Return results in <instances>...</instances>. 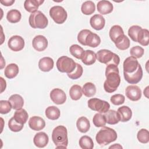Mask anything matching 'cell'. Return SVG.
Instances as JSON below:
<instances>
[{
  "mask_svg": "<svg viewBox=\"0 0 149 149\" xmlns=\"http://www.w3.org/2000/svg\"><path fill=\"white\" fill-rule=\"evenodd\" d=\"M106 80L104 83V88L107 93L115 91L120 83V77L119 74L118 66L110 64L107 65L105 69Z\"/></svg>",
  "mask_w": 149,
  "mask_h": 149,
  "instance_id": "6da1fadb",
  "label": "cell"
},
{
  "mask_svg": "<svg viewBox=\"0 0 149 149\" xmlns=\"http://www.w3.org/2000/svg\"><path fill=\"white\" fill-rule=\"evenodd\" d=\"M77 40L81 45L93 48L98 47L101 43L99 36L87 29L82 30L79 33Z\"/></svg>",
  "mask_w": 149,
  "mask_h": 149,
  "instance_id": "7a4b0ae2",
  "label": "cell"
},
{
  "mask_svg": "<svg viewBox=\"0 0 149 149\" xmlns=\"http://www.w3.org/2000/svg\"><path fill=\"white\" fill-rule=\"evenodd\" d=\"M52 140L58 148H66L68 144L67 129L62 125L56 126L52 131Z\"/></svg>",
  "mask_w": 149,
  "mask_h": 149,
  "instance_id": "3957f363",
  "label": "cell"
},
{
  "mask_svg": "<svg viewBox=\"0 0 149 149\" xmlns=\"http://www.w3.org/2000/svg\"><path fill=\"white\" fill-rule=\"evenodd\" d=\"M117 139V133L112 128L103 126L95 136L96 141L100 146H106L115 141Z\"/></svg>",
  "mask_w": 149,
  "mask_h": 149,
  "instance_id": "277c9868",
  "label": "cell"
},
{
  "mask_svg": "<svg viewBox=\"0 0 149 149\" xmlns=\"http://www.w3.org/2000/svg\"><path fill=\"white\" fill-rule=\"evenodd\" d=\"M96 57L100 62L107 65L113 64L118 66L120 62V58L117 54L105 49L98 51L96 54Z\"/></svg>",
  "mask_w": 149,
  "mask_h": 149,
  "instance_id": "5b68a950",
  "label": "cell"
},
{
  "mask_svg": "<svg viewBox=\"0 0 149 149\" xmlns=\"http://www.w3.org/2000/svg\"><path fill=\"white\" fill-rule=\"evenodd\" d=\"M30 26L33 29H45L48 24V20L45 15L40 10L31 13L29 18Z\"/></svg>",
  "mask_w": 149,
  "mask_h": 149,
  "instance_id": "8992f818",
  "label": "cell"
},
{
  "mask_svg": "<svg viewBox=\"0 0 149 149\" xmlns=\"http://www.w3.org/2000/svg\"><path fill=\"white\" fill-rule=\"evenodd\" d=\"M76 66V63L73 59L66 56H62L56 61L58 70L62 73H70L74 71Z\"/></svg>",
  "mask_w": 149,
  "mask_h": 149,
  "instance_id": "52a82bcc",
  "label": "cell"
},
{
  "mask_svg": "<svg viewBox=\"0 0 149 149\" xmlns=\"http://www.w3.org/2000/svg\"><path fill=\"white\" fill-rule=\"evenodd\" d=\"M49 16L57 24L63 23L68 17L65 9L61 6H54L49 10Z\"/></svg>",
  "mask_w": 149,
  "mask_h": 149,
  "instance_id": "ba28073f",
  "label": "cell"
},
{
  "mask_svg": "<svg viewBox=\"0 0 149 149\" xmlns=\"http://www.w3.org/2000/svg\"><path fill=\"white\" fill-rule=\"evenodd\" d=\"M88 107L93 111L104 113L109 109L110 105L105 101L93 98L88 101Z\"/></svg>",
  "mask_w": 149,
  "mask_h": 149,
  "instance_id": "9c48e42d",
  "label": "cell"
},
{
  "mask_svg": "<svg viewBox=\"0 0 149 149\" xmlns=\"http://www.w3.org/2000/svg\"><path fill=\"white\" fill-rule=\"evenodd\" d=\"M8 45L13 51H20L24 47V40L20 36H13L9 39Z\"/></svg>",
  "mask_w": 149,
  "mask_h": 149,
  "instance_id": "30bf717a",
  "label": "cell"
},
{
  "mask_svg": "<svg viewBox=\"0 0 149 149\" xmlns=\"http://www.w3.org/2000/svg\"><path fill=\"white\" fill-rule=\"evenodd\" d=\"M123 76L125 80L130 84H137L139 83L143 77V69L139 64L137 69L132 73H127L123 72Z\"/></svg>",
  "mask_w": 149,
  "mask_h": 149,
  "instance_id": "8fae6325",
  "label": "cell"
},
{
  "mask_svg": "<svg viewBox=\"0 0 149 149\" xmlns=\"http://www.w3.org/2000/svg\"><path fill=\"white\" fill-rule=\"evenodd\" d=\"M125 94L127 98L133 101H137L141 97V89L136 85L127 86L125 90Z\"/></svg>",
  "mask_w": 149,
  "mask_h": 149,
  "instance_id": "7c38bea8",
  "label": "cell"
},
{
  "mask_svg": "<svg viewBox=\"0 0 149 149\" xmlns=\"http://www.w3.org/2000/svg\"><path fill=\"white\" fill-rule=\"evenodd\" d=\"M50 98L55 104L61 105L65 102L66 95L62 90L56 88L52 90L50 92Z\"/></svg>",
  "mask_w": 149,
  "mask_h": 149,
  "instance_id": "4fadbf2b",
  "label": "cell"
},
{
  "mask_svg": "<svg viewBox=\"0 0 149 149\" xmlns=\"http://www.w3.org/2000/svg\"><path fill=\"white\" fill-rule=\"evenodd\" d=\"M139 65V63L136 58L132 56L127 57L123 62V72L127 73H133L137 69Z\"/></svg>",
  "mask_w": 149,
  "mask_h": 149,
  "instance_id": "5bb4252c",
  "label": "cell"
},
{
  "mask_svg": "<svg viewBox=\"0 0 149 149\" xmlns=\"http://www.w3.org/2000/svg\"><path fill=\"white\" fill-rule=\"evenodd\" d=\"M32 45L36 51H43L48 47V40L44 36L37 35L33 38Z\"/></svg>",
  "mask_w": 149,
  "mask_h": 149,
  "instance_id": "9a60e30c",
  "label": "cell"
},
{
  "mask_svg": "<svg viewBox=\"0 0 149 149\" xmlns=\"http://www.w3.org/2000/svg\"><path fill=\"white\" fill-rule=\"evenodd\" d=\"M29 126L32 130L39 131L45 127V122L42 118L37 116H34L29 119Z\"/></svg>",
  "mask_w": 149,
  "mask_h": 149,
  "instance_id": "2e32d148",
  "label": "cell"
},
{
  "mask_svg": "<svg viewBox=\"0 0 149 149\" xmlns=\"http://www.w3.org/2000/svg\"><path fill=\"white\" fill-rule=\"evenodd\" d=\"M90 23L94 29L96 30H100L104 27L105 20L102 15L96 14L90 18Z\"/></svg>",
  "mask_w": 149,
  "mask_h": 149,
  "instance_id": "e0dca14e",
  "label": "cell"
},
{
  "mask_svg": "<svg viewBox=\"0 0 149 149\" xmlns=\"http://www.w3.org/2000/svg\"><path fill=\"white\" fill-rule=\"evenodd\" d=\"M49 141L48 135L45 132H39L36 134L33 139L34 145L39 148L45 147Z\"/></svg>",
  "mask_w": 149,
  "mask_h": 149,
  "instance_id": "ac0fdd59",
  "label": "cell"
},
{
  "mask_svg": "<svg viewBox=\"0 0 149 149\" xmlns=\"http://www.w3.org/2000/svg\"><path fill=\"white\" fill-rule=\"evenodd\" d=\"M117 113L119 116V121L122 122L129 121L132 116V112L131 109L126 105L119 107L117 110Z\"/></svg>",
  "mask_w": 149,
  "mask_h": 149,
  "instance_id": "d6986e66",
  "label": "cell"
},
{
  "mask_svg": "<svg viewBox=\"0 0 149 149\" xmlns=\"http://www.w3.org/2000/svg\"><path fill=\"white\" fill-rule=\"evenodd\" d=\"M97 10L102 15L109 14L113 10V5L109 1H100L97 5Z\"/></svg>",
  "mask_w": 149,
  "mask_h": 149,
  "instance_id": "ffe728a7",
  "label": "cell"
},
{
  "mask_svg": "<svg viewBox=\"0 0 149 149\" xmlns=\"http://www.w3.org/2000/svg\"><path fill=\"white\" fill-rule=\"evenodd\" d=\"M54 61L50 57H44L40 59L38 62V67L42 72H49L54 68Z\"/></svg>",
  "mask_w": 149,
  "mask_h": 149,
  "instance_id": "44dd1931",
  "label": "cell"
},
{
  "mask_svg": "<svg viewBox=\"0 0 149 149\" xmlns=\"http://www.w3.org/2000/svg\"><path fill=\"white\" fill-rule=\"evenodd\" d=\"M44 2L41 0H26L24 3V8L28 12L33 13L37 11L38 7Z\"/></svg>",
  "mask_w": 149,
  "mask_h": 149,
  "instance_id": "7402d4cb",
  "label": "cell"
},
{
  "mask_svg": "<svg viewBox=\"0 0 149 149\" xmlns=\"http://www.w3.org/2000/svg\"><path fill=\"white\" fill-rule=\"evenodd\" d=\"M115 46L120 50H125L130 47V40L125 34L120 36L115 41Z\"/></svg>",
  "mask_w": 149,
  "mask_h": 149,
  "instance_id": "603a6c76",
  "label": "cell"
},
{
  "mask_svg": "<svg viewBox=\"0 0 149 149\" xmlns=\"http://www.w3.org/2000/svg\"><path fill=\"white\" fill-rule=\"evenodd\" d=\"M12 107L13 109H19L23 107L24 105V100L23 97L19 94H13L9 98Z\"/></svg>",
  "mask_w": 149,
  "mask_h": 149,
  "instance_id": "cb8c5ba5",
  "label": "cell"
},
{
  "mask_svg": "<svg viewBox=\"0 0 149 149\" xmlns=\"http://www.w3.org/2000/svg\"><path fill=\"white\" fill-rule=\"evenodd\" d=\"M96 54L91 50L84 51L83 56L81 59L82 62L86 65H91L95 63L96 61Z\"/></svg>",
  "mask_w": 149,
  "mask_h": 149,
  "instance_id": "d4e9b609",
  "label": "cell"
},
{
  "mask_svg": "<svg viewBox=\"0 0 149 149\" xmlns=\"http://www.w3.org/2000/svg\"><path fill=\"white\" fill-rule=\"evenodd\" d=\"M76 126L79 132L81 133H86L90 129V123L87 118L85 116H81L76 122Z\"/></svg>",
  "mask_w": 149,
  "mask_h": 149,
  "instance_id": "484cf974",
  "label": "cell"
},
{
  "mask_svg": "<svg viewBox=\"0 0 149 149\" xmlns=\"http://www.w3.org/2000/svg\"><path fill=\"white\" fill-rule=\"evenodd\" d=\"M29 118V115L27 111L24 109H17L13 115V118L19 123L24 125L26 123Z\"/></svg>",
  "mask_w": 149,
  "mask_h": 149,
  "instance_id": "4316f807",
  "label": "cell"
},
{
  "mask_svg": "<svg viewBox=\"0 0 149 149\" xmlns=\"http://www.w3.org/2000/svg\"><path fill=\"white\" fill-rule=\"evenodd\" d=\"M105 116L106 123L109 125H115L119 122L117 112L115 110H108L103 114Z\"/></svg>",
  "mask_w": 149,
  "mask_h": 149,
  "instance_id": "83f0119b",
  "label": "cell"
},
{
  "mask_svg": "<svg viewBox=\"0 0 149 149\" xmlns=\"http://www.w3.org/2000/svg\"><path fill=\"white\" fill-rule=\"evenodd\" d=\"M19 71V67L16 64L10 63L5 69L4 74L7 78L11 79L15 77L17 75Z\"/></svg>",
  "mask_w": 149,
  "mask_h": 149,
  "instance_id": "f1b7e54d",
  "label": "cell"
},
{
  "mask_svg": "<svg viewBox=\"0 0 149 149\" xmlns=\"http://www.w3.org/2000/svg\"><path fill=\"white\" fill-rule=\"evenodd\" d=\"M45 115L51 120H56L60 117L61 112L59 108L55 106H49L45 109Z\"/></svg>",
  "mask_w": 149,
  "mask_h": 149,
  "instance_id": "f546056e",
  "label": "cell"
},
{
  "mask_svg": "<svg viewBox=\"0 0 149 149\" xmlns=\"http://www.w3.org/2000/svg\"><path fill=\"white\" fill-rule=\"evenodd\" d=\"M137 42L143 46H147L149 44V31L147 29H141L137 35Z\"/></svg>",
  "mask_w": 149,
  "mask_h": 149,
  "instance_id": "4dcf8cb0",
  "label": "cell"
},
{
  "mask_svg": "<svg viewBox=\"0 0 149 149\" xmlns=\"http://www.w3.org/2000/svg\"><path fill=\"white\" fill-rule=\"evenodd\" d=\"M82 94V88L79 85H73L69 90V95L73 100L77 101L79 100L81 97Z\"/></svg>",
  "mask_w": 149,
  "mask_h": 149,
  "instance_id": "1f68e13d",
  "label": "cell"
},
{
  "mask_svg": "<svg viewBox=\"0 0 149 149\" xmlns=\"http://www.w3.org/2000/svg\"><path fill=\"white\" fill-rule=\"evenodd\" d=\"M22 17V15L20 11L17 9H11L8 12L6 19L8 22L12 23L19 22Z\"/></svg>",
  "mask_w": 149,
  "mask_h": 149,
  "instance_id": "d6a6232c",
  "label": "cell"
},
{
  "mask_svg": "<svg viewBox=\"0 0 149 149\" xmlns=\"http://www.w3.org/2000/svg\"><path fill=\"white\" fill-rule=\"evenodd\" d=\"M95 6L94 3L91 1H87L83 2L81 5V12L86 15H90L95 12Z\"/></svg>",
  "mask_w": 149,
  "mask_h": 149,
  "instance_id": "836d02e7",
  "label": "cell"
},
{
  "mask_svg": "<svg viewBox=\"0 0 149 149\" xmlns=\"http://www.w3.org/2000/svg\"><path fill=\"white\" fill-rule=\"evenodd\" d=\"M82 93L86 97H87L94 96L96 93L95 86L91 82L85 83L82 88Z\"/></svg>",
  "mask_w": 149,
  "mask_h": 149,
  "instance_id": "e575fe53",
  "label": "cell"
},
{
  "mask_svg": "<svg viewBox=\"0 0 149 149\" xmlns=\"http://www.w3.org/2000/svg\"><path fill=\"white\" fill-rule=\"evenodd\" d=\"M123 34H124V31L121 26L119 25L113 26L111 28L109 32V37L113 42H115L117 38H118L120 36Z\"/></svg>",
  "mask_w": 149,
  "mask_h": 149,
  "instance_id": "d590c367",
  "label": "cell"
},
{
  "mask_svg": "<svg viewBox=\"0 0 149 149\" xmlns=\"http://www.w3.org/2000/svg\"><path fill=\"white\" fill-rule=\"evenodd\" d=\"M79 146L83 149H92L94 147V143L90 137L83 136L79 140Z\"/></svg>",
  "mask_w": 149,
  "mask_h": 149,
  "instance_id": "8d00e7d4",
  "label": "cell"
},
{
  "mask_svg": "<svg viewBox=\"0 0 149 149\" xmlns=\"http://www.w3.org/2000/svg\"><path fill=\"white\" fill-rule=\"evenodd\" d=\"M69 51L72 55L79 59H81L84 51L82 47L77 44H73L69 48Z\"/></svg>",
  "mask_w": 149,
  "mask_h": 149,
  "instance_id": "74e56055",
  "label": "cell"
},
{
  "mask_svg": "<svg viewBox=\"0 0 149 149\" xmlns=\"http://www.w3.org/2000/svg\"><path fill=\"white\" fill-rule=\"evenodd\" d=\"M93 122L94 126L97 127H103L106 125L105 116L101 113H97L94 115L93 118Z\"/></svg>",
  "mask_w": 149,
  "mask_h": 149,
  "instance_id": "f35d334b",
  "label": "cell"
},
{
  "mask_svg": "<svg viewBox=\"0 0 149 149\" xmlns=\"http://www.w3.org/2000/svg\"><path fill=\"white\" fill-rule=\"evenodd\" d=\"M137 138L140 143L143 144L147 143L149 141L148 131L146 129H140L137 134Z\"/></svg>",
  "mask_w": 149,
  "mask_h": 149,
  "instance_id": "ab89813d",
  "label": "cell"
},
{
  "mask_svg": "<svg viewBox=\"0 0 149 149\" xmlns=\"http://www.w3.org/2000/svg\"><path fill=\"white\" fill-rule=\"evenodd\" d=\"M83 72V69L81 65L76 63V66L73 72L70 73H68V76L73 80H76L80 78Z\"/></svg>",
  "mask_w": 149,
  "mask_h": 149,
  "instance_id": "60d3db41",
  "label": "cell"
},
{
  "mask_svg": "<svg viewBox=\"0 0 149 149\" xmlns=\"http://www.w3.org/2000/svg\"><path fill=\"white\" fill-rule=\"evenodd\" d=\"M23 126H24V125L17 123L13 117L10 118L8 122V127L12 132H20L23 128Z\"/></svg>",
  "mask_w": 149,
  "mask_h": 149,
  "instance_id": "b9f144b4",
  "label": "cell"
},
{
  "mask_svg": "<svg viewBox=\"0 0 149 149\" xmlns=\"http://www.w3.org/2000/svg\"><path fill=\"white\" fill-rule=\"evenodd\" d=\"M141 29V27L137 25L132 26L129 29L128 35L133 41L137 42V35Z\"/></svg>",
  "mask_w": 149,
  "mask_h": 149,
  "instance_id": "7bdbcfd3",
  "label": "cell"
},
{
  "mask_svg": "<svg viewBox=\"0 0 149 149\" xmlns=\"http://www.w3.org/2000/svg\"><path fill=\"white\" fill-rule=\"evenodd\" d=\"M12 108V105L9 101L1 100L0 101V113L6 114L9 113Z\"/></svg>",
  "mask_w": 149,
  "mask_h": 149,
  "instance_id": "ee69618b",
  "label": "cell"
},
{
  "mask_svg": "<svg viewBox=\"0 0 149 149\" xmlns=\"http://www.w3.org/2000/svg\"><path fill=\"white\" fill-rule=\"evenodd\" d=\"M144 52V49L139 45L132 47L130 50V54L132 56H133L136 58H141L143 55Z\"/></svg>",
  "mask_w": 149,
  "mask_h": 149,
  "instance_id": "f6af8a7d",
  "label": "cell"
},
{
  "mask_svg": "<svg viewBox=\"0 0 149 149\" xmlns=\"http://www.w3.org/2000/svg\"><path fill=\"white\" fill-rule=\"evenodd\" d=\"M125 100V96L120 94H117L113 95L110 99L111 102L115 105H119L124 103Z\"/></svg>",
  "mask_w": 149,
  "mask_h": 149,
  "instance_id": "bcb514c9",
  "label": "cell"
},
{
  "mask_svg": "<svg viewBox=\"0 0 149 149\" xmlns=\"http://www.w3.org/2000/svg\"><path fill=\"white\" fill-rule=\"evenodd\" d=\"M1 3H2L3 5L4 6H11L14 2H15V0H8V1H1Z\"/></svg>",
  "mask_w": 149,
  "mask_h": 149,
  "instance_id": "7dc6e473",
  "label": "cell"
},
{
  "mask_svg": "<svg viewBox=\"0 0 149 149\" xmlns=\"http://www.w3.org/2000/svg\"><path fill=\"white\" fill-rule=\"evenodd\" d=\"M109 148H122V147L119 145V144H114L113 146H111L109 147Z\"/></svg>",
  "mask_w": 149,
  "mask_h": 149,
  "instance_id": "c3c4849f",
  "label": "cell"
}]
</instances>
